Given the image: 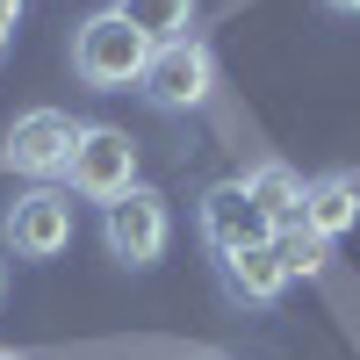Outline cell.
I'll list each match as a JSON object with an SVG mask.
<instances>
[{
	"mask_svg": "<svg viewBox=\"0 0 360 360\" xmlns=\"http://www.w3.org/2000/svg\"><path fill=\"white\" fill-rule=\"evenodd\" d=\"M152 37H137V29L101 8V15H86L79 22V37H72V72L79 86H94V94H130V86L144 79V65H152Z\"/></svg>",
	"mask_w": 360,
	"mask_h": 360,
	"instance_id": "6da1fadb",
	"label": "cell"
},
{
	"mask_svg": "<svg viewBox=\"0 0 360 360\" xmlns=\"http://www.w3.org/2000/svg\"><path fill=\"white\" fill-rule=\"evenodd\" d=\"M137 94L152 101L159 115H188V108H202L209 94H217V51H209L202 37H173V44H159L152 65H144V79H137Z\"/></svg>",
	"mask_w": 360,
	"mask_h": 360,
	"instance_id": "7a4b0ae2",
	"label": "cell"
},
{
	"mask_svg": "<svg viewBox=\"0 0 360 360\" xmlns=\"http://www.w3.org/2000/svg\"><path fill=\"white\" fill-rule=\"evenodd\" d=\"M101 245H108V259H123V266H159L166 245H173V209H166V195L137 180L123 202H108L101 209Z\"/></svg>",
	"mask_w": 360,
	"mask_h": 360,
	"instance_id": "3957f363",
	"label": "cell"
},
{
	"mask_svg": "<svg viewBox=\"0 0 360 360\" xmlns=\"http://www.w3.org/2000/svg\"><path fill=\"white\" fill-rule=\"evenodd\" d=\"M65 180H72L79 202H101V209L123 202V195L137 188V144H130V130H115V123H86L79 144H72Z\"/></svg>",
	"mask_w": 360,
	"mask_h": 360,
	"instance_id": "277c9868",
	"label": "cell"
},
{
	"mask_svg": "<svg viewBox=\"0 0 360 360\" xmlns=\"http://www.w3.org/2000/svg\"><path fill=\"white\" fill-rule=\"evenodd\" d=\"M79 130H86V123H72L65 108H29V115H15L8 144H0V166L22 173V180H37V188H51V180L72 166Z\"/></svg>",
	"mask_w": 360,
	"mask_h": 360,
	"instance_id": "5b68a950",
	"label": "cell"
},
{
	"mask_svg": "<svg viewBox=\"0 0 360 360\" xmlns=\"http://www.w3.org/2000/svg\"><path fill=\"white\" fill-rule=\"evenodd\" d=\"M0 231H8L15 259H58L72 245V195L65 188H22L8 202V217H0Z\"/></svg>",
	"mask_w": 360,
	"mask_h": 360,
	"instance_id": "8992f818",
	"label": "cell"
},
{
	"mask_svg": "<svg viewBox=\"0 0 360 360\" xmlns=\"http://www.w3.org/2000/svg\"><path fill=\"white\" fill-rule=\"evenodd\" d=\"M195 224H202V245L217 259L252 252V245H274V224L259 217V202L245 195V180H217V188L195 202Z\"/></svg>",
	"mask_w": 360,
	"mask_h": 360,
	"instance_id": "52a82bcc",
	"label": "cell"
},
{
	"mask_svg": "<svg viewBox=\"0 0 360 360\" xmlns=\"http://www.w3.org/2000/svg\"><path fill=\"white\" fill-rule=\"evenodd\" d=\"M217 274H224V295H231V303H252V310H274L281 288H288V266H281L274 245L231 252V259H217Z\"/></svg>",
	"mask_w": 360,
	"mask_h": 360,
	"instance_id": "ba28073f",
	"label": "cell"
},
{
	"mask_svg": "<svg viewBox=\"0 0 360 360\" xmlns=\"http://www.w3.org/2000/svg\"><path fill=\"white\" fill-rule=\"evenodd\" d=\"M353 224H360V180H353V173H324V180H310V195H303V231L324 238V245H339Z\"/></svg>",
	"mask_w": 360,
	"mask_h": 360,
	"instance_id": "9c48e42d",
	"label": "cell"
},
{
	"mask_svg": "<svg viewBox=\"0 0 360 360\" xmlns=\"http://www.w3.org/2000/svg\"><path fill=\"white\" fill-rule=\"evenodd\" d=\"M245 195L259 202V217L274 224V231H288V224H303V195H310V180L295 173L288 159H259V166L245 173Z\"/></svg>",
	"mask_w": 360,
	"mask_h": 360,
	"instance_id": "30bf717a",
	"label": "cell"
},
{
	"mask_svg": "<svg viewBox=\"0 0 360 360\" xmlns=\"http://www.w3.org/2000/svg\"><path fill=\"white\" fill-rule=\"evenodd\" d=\"M115 15H123L137 37H152V44H173V37H188V22H195V0H115Z\"/></svg>",
	"mask_w": 360,
	"mask_h": 360,
	"instance_id": "8fae6325",
	"label": "cell"
},
{
	"mask_svg": "<svg viewBox=\"0 0 360 360\" xmlns=\"http://www.w3.org/2000/svg\"><path fill=\"white\" fill-rule=\"evenodd\" d=\"M274 252H281L288 281H295V274H324V252H332V245H324V238H310L303 224H288V231H274Z\"/></svg>",
	"mask_w": 360,
	"mask_h": 360,
	"instance_id": "7c38bea8",
	"label": "cell"
},
{
	"mask_svg": "<svg viewBox=\"0 0 360 360\" xmlns=\"http://www.w3.org/2000/svg\"><path fill=\"white\" fill-rule=\"evenodd\" d=\"M15 22H22V0H0V51H8V37H15Z\"/></svg>",
	"mask_w": 360,
	"mask_h": 360,
	"instance_id": "4fadbf2b",
	"label": "cell"
},
{
	"mask_svg": "<svg viewBox=\"0 0 360 360\" xmlns=\"http://www.w3.org/2000/svg\"><path fill=\"white\" fill-rule=\"evenodd\" d=\"M324 8H339V15H360V0H324Z\"/></svg>",
	"mask_w": 360,
	"mask_h": 360,
	"instance_id": "5bb4252c",
	"label": "cell"
},
{
	"mask_svg": "<svg viewBox=\"0 0 360 360\" xmlns=\"http://www.w3.org/2000/svg\"><path fill=\"white\" fill-rule=\"evenodd\" d=\"M0 295H8V259H0Z\"/></svg>",
	"mask_w": 360,
	"mask_h": 360,
	"instance_id": "9a60e30c",
	"label": "cell"
},
{
	"mask_svg": "<svg viewBox=\"0 0 360 360\" xmlns=\"http://www.w3.org/2000/svg\"><path fill=\"white\" fill-rule=\"evenodd\" d=\"M0 360H22V353H8V346H0Z\"/></svg>",
	"mask_w": 360,
	"mask_h": 360,
	"instance_id": "2e32d148",
	"label": "cell"
},
{
	"mask_svg": "<svg viewBox=\"0 0 360 360\" xmlns=\"http://www.w3.org/2000/svg\"><path fill=\"white\" fill-rule=\"evenodd\" d=\"M0 58H8V51H0Z\"/></svg>",
	"mask_w": 360,
	"mask_h": 360,
	"instance_id": "e0dca14e",
	"label": "cell"
}]
</instances>
